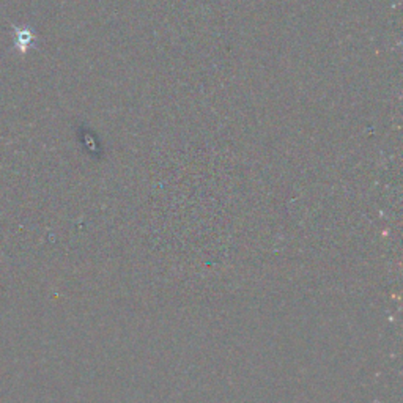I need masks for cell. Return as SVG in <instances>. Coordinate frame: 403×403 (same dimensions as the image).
I'll use <instances>...</instances> for the list:
<instances>
[{"instance_id":"1","label":"cell","mask_w":403,"mask_h":403,"mask_svg":"<svg viewBox=\"0 0 403 403\" xmlns=\"http://www.w3.org/2000/svg\"><path fill=\"white\" fill-rule=\"evenodd\" d=\"M13 32H14V47L21 54H25L27 51H29L30 46H34V41H35L34 32H32L30 29H24V27H18V25H13Z\"/></svg>"}]
</instances>
